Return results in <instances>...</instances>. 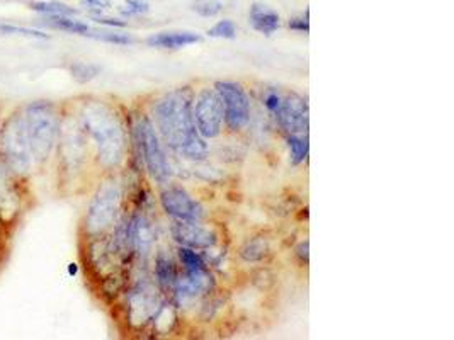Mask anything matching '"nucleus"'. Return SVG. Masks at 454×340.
<instances>
[{"label":"nucleus","instance_id":"412c9836","mask_svg":"<svg viewBox=\"0 0 454 340\" xmlns=\"http://www.w3.org/2000/svg\"><path fill=\"white\" fill-rule=\"evenodd\" d=\"M87 38H94V40L111 42V45H121V46H130L134 42V38L130 36L126 33H118L114 29H91Z\"/></svg>","mask_w":454,"mask_h":340},{"label":"nucleus","instance_id":"2eb2a0df","mask_svg":"<svg viewBox=\"0 0 454 340\" xmlns=\"http://www.w3.org/2000/svg\"><path fill=\"white\" fill-rule=\"evenodd\" d=\"M201 41V36L192 31H165L153 34L147 40V45L159 49H180Z\"/></svg>","mask_w":454,"mask_h":340},{"label":"nucleus","instance_id":"9b49d317","mask_svg":"<svg viewBox=\"0 0 454 340\" xmlns=\"http://www.w3.org/2000/svg\"><path fill=\"white\" fill-rule=\"evenodd\" d=\"M160 301L152 288L138 286L128 295V315L130 320L138 325L150 322L153 316L159 315Z\"/></svg>","mask_w":454,"mask_h":340},{"label":"nucleus","instance_id":"7c9ffc66","mask_svg":"<svg viewBox=\"0 0 454 340\" xmlns=\"http://www.w3.org/2000/svg\"><path fill=\"white\" fill-rule=\"evenodd\" d=\"M91 19L94 22H97V24L107 26V28H113V29L126 28V21H123V19H116V17H107V15H104V14L91 15Z\"/></svg>","mask_w":454,"mask_h":340},{"label":"nucleus","instance_id":"ddd939ff","mask_svg":"<svg viewBox=\"0 0 454 340\" xmlns=\"http://www.w3.org/2000/svg\"><path fill=\"white\" fill-rule=\"evenodd\" d=\"M213 276H211L208 269L186 270L184 277L177 279L174 293L180 300V303H182V301L196 300L198 296L210 293L213 289Z\"/></svg>","mask_w":454,"mask_h":340},{"label":"nucleus","instance_id":"a211bd4d","mask_svg":"<svg viewBox=\"0 0 454 340\" xmlns=\"http://www.w3.org/2000/svg\"><path fill=\"white\" fill-rule=\"evenodd\" d=\"M29 7L41 15H72V17L79 15L75 7L58 2V0H36V2H31Z\"/></svg>","mask_w":454,"mask_h":340},{"label":"nucleus","instance_id":"39448f33","mask_svg":"<svg viewBox=\"0 0 454 340\" xmlns=\"http://www.w3.org/2000/svg\"><path fill=\"white\" fill-rule=\"evenodd\" d=\"M121 201L123 191L118 179L111 177L99 185L87 208L86 219H84V228L88 237L104 235L116 223L119 210H121Z\"/></svg>","mask_w":454,"mask_h":340},{"label":"nucleus","instance_id":"72a5a7b5","mask_svg":"<svg viewBox=\"0 0 454 340\" xmlns=\"http://www.w3.org/2000/svg\"><path fill=\"white\" fill-rule=\"evenodd\" d=\"M68 274H70V276H75V274H77V264L68 265Z\"/></svg>","mask_w":454,"mask_h":340},{"label":"nucleus","instance_id":"0eeeda50","mask_svg":"<svg viewBox=\"0 0 454 340\" xmlns=\"http://www.w3.org/2000/svg\"><path fill=\"white\" fill-rule=\"evenodd\" d=\"M192 118H194L198 133L205 140L220 137L223 123H225V107H223V100L217 88L206 87L196 95Z\"/></svg>","mask_w":454,"mask_h":340},{"label":"nucleus","instance_id":"b1692460","mask_svg":"<svg viewBox=\"0 0 454 340\" xmlns=\"http://www.w3.org/2000/svg\"><path fill=\"white\" fill-rule=\"evenodd\" d=\"M191 9L201 17H214L223 10V2L221 0H194Z\"/></svg>","mask_w":454,"mask_h":340},{"label":"nucleus","instance_id":"f03ea898","mask_svg":"<svg viewBox=\"0 0 454 340\" xmlns=\"http://www.w3.org/2000/svg\"><path fill=\"white\" fill-rule=\"evenodd\" d=\"M77 119L94 143L99 164L107 170L116 169L126 152L125 126L116 111L102 100H86Z\"/></svg>","mask_w":454,"mask_h":340},{"label":"nucleus","instance_id":"7ed1b4c3","mask_svg":"<svg viewBox=\"0 0 454 340\" xmlns=\"http://www.w3.org/2000/svg\"><path fill=\"white\" fill-rule=\"evenodd\" d=\"M34 164H45L53 155L58 143L61 116L49 100H34L22 107Z\"/></svg>","mask_w":454,"mask_h":340},{"label":"nucleus","instance_id":"f257e3e1","mask_svg":"<svg viewBox=\"0 0 454 340\" xmlns=\"http://www.w3.org/2000/svg\"><path fill=\"white\" fill-rule=\"evenodd\" d=\"M157 130L180 157L189 160H203L208 155L205 138L198 133L192 118V95L186 88H177L160 98L153 106Z\"/></svg>","mask_w":454,"mask_h":340},{"label":"nucleus","instance_id":"2f4dec72","mask_svg":"<svg viewBox=\"0 0 454 340\" xmlns=\"http://www.w3.org/2000/svg\"><path fill=\"white\" fill-rule=\"evenodd\" d=\"M288 26H290V29L298 31V33H305V34L310 33V21H308V14L290 19Z\"/></svg>","mask_w":454,"mask_h":340},{"label":"nucleus","instance_id":"c85d7f7f","mask_svg":"<svg viewBox=\"0 0 454 340\" xmlns=\"http://www.w3.org/2000/svg\"><path fill=\"white\" fill-rule=\"evenodd\" d=\"M80 6L87 9L91 15H99L109 10L113 7V2L111 0H80Z\"/></svg>","mask_w":454,"mask_h":340},{"label":"nucleus","instance_id":"4468645a","mask_svg":"<svg viewBox=\"0 0 454 340\" xmlns=\"http://www.w3.org/2000/svg\"><path fill=\"white\" fill-rule=\"evenodd\" d=\"M153 230L145 216L134 215L126 223V249L133 250L138 255H148L153 243Z\"/></svg>","mask_w":454,"mask_h":340},{"label":"nucleus","instance_id":"9d476101","mask_svg":"<svg viewBox=\"0 0 454 340\" xmlns=\"http://www.w3.org/2000/svg\"><path fill=\"white\" fill-rule=\"evenodd\" d=\"M306 100L298 94L283 95V102L278 114L274 116L288 134H303L308 131L310 116H308Z\"/></svg>","mask_w":454,"mask_h":340},{"label":"nucleus","instance_id":"aec40b11","mask_svg":"<svg viewBox=\"0 0 454 340\" xmlns=\"http://www.w3.org/2000/svg\"><path fill=\"white\" fill-rule=\"evenodd\" d=\"M288 148H290V158L293 165H302L310 153L308 138L303 134H288Z\"/></svg>","mask_w":454,"mask_h":340},{"label":"nucleus","instance_id":"6e6552de","mask_svg":"<svg viewBox=\"0 0 454 340\" xmlns=\"http://www.w3.org/2000/svg\"><path fill=\"white\" fill-rule=\"evenodd\" d=\"M225 107V123L232 131H240L250 121V99L245 88L237 82H217L214 85Z\"/></svg>","mask_w":454,"mask_h":340},{"label":"nucleus","instance_id":"5701e85b","mask_svg":"<svg viewBox=\"0 0 454 340\" xmlns=\"http://www.w3.org/2000/svg\"><path fill=\"white\" fill-rule=\"evenodd\" d=\"M179 258L182 262L184 269L186 270H198V269H206L205 261L203 257L196 252L191 247H180L179 249Z\"/></svg>","mask_w":454,"mask_h":340},{"label":"nucleus","instance_id":"4be33fe9","mask_svg":"<svg viewBox=\"0 0 454 340\" xmlns=\"http://www.w3.org/2000/svg\"><path fill=\"white\" fill-rule=\"evenodd\" d=\"M68 70H70L72 77H74L77 82L87 84L101 73V67L95 63H88V61H74V63L68 67Z\"/></svg>","mask_w":454,"mask_h":340},{"label":"nucleus","instance_id":"473e14b6","mask_svg":"<svg viewBox=\"0 0 454 340\" xmlns=\"http://www.w3.org/2000/svg\"><path fill=\"white\" fill-rule=\"evenodd\" d=\"M308 250H310V243L308 242H302L298 249H296V254H298V257L302 258V262H305V264H308V258H310L308 257V255H310Z\"/></svg>","mask_w":454,"mask_h":340},{"label":"nucleus","instance_id":"393cba45","mask_svg":"<svg viewBox=\"0 0 454 340\" xmlns=\"http://www.w3.org/2000/svg\"><path fill=\"white\" fill-rule=\"evenodd\" d=\"M237 31L238 29L233 21L223 19V21H218L213 28L208 31V34H210L211 38H220V40H235V38H237Z\"/></svg>","mask_w":454,"mask_h":340},{"label":"nucleus","instance_id":"6ab92c4d","mask_svg":"<svg viewBox=\"0 0 454 340\" xmlns=\"http://www.w3.org/2000/svg\"><path fill=\"white\" fill-rule=\"evenodd\" d=\"M155 276L159 284L164 289H169V291H174V286L177 283V272L174 262L171 261L165 255H159L155 262Z\"/></svg>","mask_w":454,"mask_h":340},{"label":"nucleus","instance_id":"a878e982","mask_svg":"<svg viewBox=\"0 0 454 340\" xmlns=\"http://www.w3.org/2000/svg\"><path fill=\"white\" fill-rule=\"evenodd\" d=\"M125 17H138L150 13V3L147 0H125V6L119 9Z\"/></svg>","mask_w":454,"mask_h":340},{"label":"nucleus","instance_id":"dca6fc26","mask_svg":"<svg viewBox=\"0 0 454 340\" xmlns=\"http://www.w3.org/2000/svg\"><path fill=\"white\" fill-rule=\"evenodd\" d=\"M250 24L256 31H259L260 34L271 36L281 26V17L274 9H271L269 6L264 3H253L249 10Z\"/></svg>","mask_w":454,"mask_h":340},{"label":"nucleus","instance_id":"f8f14e48","mask_svg":"<svg viewBox=\"0 0 454 340\" xmlns=\"http://www.w3.org/2000/svg\"><path fill=\"white\" fill-rule=\"evenodd\" d=\"M172 233L180 245L191 249H211L217 243V235L203 226L201 222H177Z\"/></svg>","mask_w":454,"mask_h":340},{"label":"nucleus","instance_id":"c756f323","mask_svg":"<svg viewBox=\"0 0 454 340\" xmlns=\"http://www.w3.org/2000/svg\"><path fill=\"white\" fill-rule=\"evenodd\" d=\"M281 102H283V95L279 94L278 91H267L265 92V95H264V104H265V107H267V111L269 113H272V114H278V111H279V107H281Z\"/></svg>","mask_w":454,"mask_h":340},{"label":"nucleus","instance_id":"20e7f679","mask_svg":"<svg viewBox=\"0 0 454 340\" xmlns=\"http://www.w3.org/2000/svg\"><path fill=\"white\" fill-rule=\"evenodd\" d=\"M0 162L17 179L28 177L33 170L34 157L22 109L15 111L0 125Z\"/></svg>","mask_w":454,"mask_h":340},{"label":"nucleus","instance_id":"cd10ccee","mask_svg":"<svg viewBox=\"0 0 454 340\" xmlns=\"http://www.w3.org/2000/svg\"><path fill=\"white\" fill-rule=\"evenodd\" d=\"M265 252H267V245H265V242L253 240V242H249L247 245L242 249V257L249 262H256V261H260V258L265 255Z\"/></svg>","mask_w":454,"mask_h":340},{"label":"nucleus","instance_id":"bb28decb","mask_svg":"<svg viewBox=\"0 0 454 340\" xmlns=\"http://www.w3.org/2000/svg\"><path fill=\"white\" fill-rule=\"evenodd\" d=\"M0 31L6 34H19V36H24V38H34V40H49V34L43 33V31L33 29V28H22V26L2 24L0 26Z\"/></svg>","mask_w":454,"mask_h":340},{"label":"nucleus","instance_id":"1a4fd4ad","mask_svg":"<svg viewBox=\"0 0 454 340\" xmlns=\"http://www.w3.org/2000/svg\"><path fill=\"white\" fill-rule=\"evenodd\" d=\"M162 208L177 222H203L205 208L187 191L180 187H171L162 192Z\"/></svg>","mask_w":454,"mask_h":340},{"label":"nucleus","instance_id":"423d86ee","mask_svg":"<svg viewBox=\"0 0 454 340\" xmlns=\"http://www.w3.org/2000/svg\"><path fill=\"white\" fill-rule=\"evenodd\" d=\"M133 133L138 152L143 158L150 176L159 184H167L172 179V167L152 121L148 118L138 119Z\"/></svg>","mask_w":454,"mask_h":340},{"label":"nucleus","instance_id":"f3484780","mask_svg":"<svg viewBox=\"0 0 454 340\" xmlns=\"http://www.w3.org/2000/svg\"><path fill=\"white\" fill-rule=\"evenodd\" d=\"M40 22H43V26H48L52 29L79 34V36H88V33L92 29L87 22L79 21V19L72 17V15H41Z\"/></svg>","mask_w":454,"mask_h":340}]
</instances>
